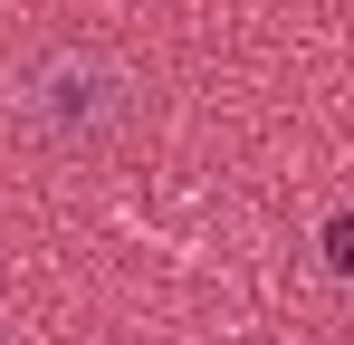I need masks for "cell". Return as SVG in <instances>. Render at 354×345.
Returning <instances> with one entry per match:
<instances>
[{
    "instance_id": "cell-3",
    "label": "cell",
    "mask_w": 354,
    "mask_h": 345,
    "mask_svg": "<svg viewBox=\"0 0 354 345\" xmlns=\"http://www.w3.org/2000/svg\"><path fill=\"white\" fill-rule=\"evenodd\" d=\"M0 345H19V336H10V326H0Z\"/></svg>"
},
{
    "instance_id": "cell-2",
    "label": "cell",
    "mask_w": 354,
    "mask_h": 345,
    "mask_svg": "<svg viewBox=\"0 0 354 345\" xmlns=\"http://www.w3.org/2000/svg\"><path fill=\"white\" fill-rule=\"evenodd\" d=\"M326 249H335V269H354V221H335V230H326Z\"/></svg>"
},
{
    "instance_id": "cell-1",
    "label": "cell",
    "mask_w": 354,
    "mask_h": 345,
    "mask_svg": "<svg viewBox=\"0 0 354 345\" xmlns=\"http://www.w3.org/2000/svg\"><path fill=\"white\" fill-rule=\"evenodd\" d=\"M144 106H153L144 67L124 48H106V39L48 29V39L0 57V115H10V134L39 144V154H67V163L115 154L124 134L144 125Z\"/></svg>"
}]
</instances>
